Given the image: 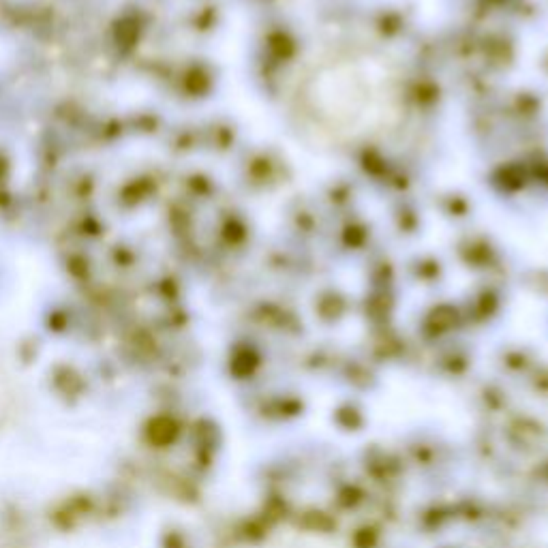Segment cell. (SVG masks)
Returning <instances> with one entry per match:
<instances>
[{
  "label": "cell",
  "mask_w": 548,
  "mask_h": 548,
  "mask_svg": "<svg viewBox=\"0 0 548 548\" xmlns=\"http://www.w3.org/2000/svg\"><path fill=\"white\" fill-rule=\"evenodd\" d=\"M287 110L309 139L362 148L390 135L407 108V82L394 56L360 39L311 49L285 88Z\"/></svg>",
  "instance_id": "1"
}]
</instances>
